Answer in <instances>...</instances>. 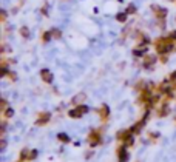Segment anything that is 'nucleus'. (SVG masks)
I'll return each mask as SVG.
<instances>
[{
	"label": "nucleus",
	"instance_id": "1a4fd4ad",
	"mask_svg": "<svg viewBox=\"0 0 176 162\" xmlns=\"http://www.w3.org/2000/svg\"><path fill=\"white\" fill-rule=\"evenodd\" d=\"M22 34H23V36H28V29L23 28V29H22Z\"/></svg>",
	"mask_w": 176,
	"mask_h": 162
},
{
	"label": "nucleus",
	"instance_id": "423d86ee",
	"mask_svg": "<svg viewBox=\"0 0 176 162\" xmlns=\"http://www.w3.org/2000/svg\"><path fill=\"white\" fill-rule=\"evenodd\" d=\"M48 117H49V114H48V113H43V114H42V117H40V121H39V123H45V122L48 121Z\"/></svg>",
	"mask_w": 176,
	"mask_h": 162
},
{
	"label": "nucleus",
	"instance_id": "7ed1b4c3",
	"mask_svg": "<svg viewBox=\"0 0 176 162\" xmlns=\"http://www.w3.org/2000/svg\"><path fill=\"white\" fill-rule=\"evenodd\" d=\"M99 113H101L102 119H107V117H108L110 110H108V107H107V105H102V107H101V111H99Z\"/></svg>",
	"mask_w": 176,
	"mask_h": 162
},
{
	"label": "nucleus",
	"instance_id": "f03ea898",
	"mask_svg": "<svg viewBox=\"0 0 176 162\" xmlns=\"http://www.w3.org/2000/svg\"><path fill=\"white\" fill-rule=\"evenodd\" d=\"M40 76H42V79L45 80L46 83H51V80H53V76H51V73H49L48 69H42V71H40Z\"/></svg>",
	"mask_w": 176,
	"mask_h": 162
},
{
	"label": "nucleus",
	"instance_id": "6e6552de",
	"mask_svg": "<svg viewBox=\"0 0 176 162\" xmlns=\"http://www.w3.org/2000/svg\"><path fill=\"white\" fill-rule=\"evenodd\" d=\"M131 13H134V5H130L127 9V14H131Z\"/></svg>",
	"mask_w": 176,
	"mask_h": 162
},
{
	"label": "nucleus",
	"instance_id": "f257e3e1",
	"mask_svg": "<svg viewBox=\"0 0 176 162\" xmlns=\"http://www.w3.org/2000/svg\"><path fill=\"white\" fill-rule=\"evenodd\" d=\"M85 111H88V108H87L85 105H79V107H76L74 110L70 111V116H71V117H80Z\"/></svg>",
	"mask_w": 176,
	"mask_h": 162
},
{
	"label": "nucleus",
	"instance_id": "0eeeda50",
	"mask_svg": "<svg viewBox=\"0 0 176 162\" xmlns=\"http://www.w3.org/2000/svg\"><path fill=\"white\" fill-rule=\"evenodd\" d=\"M51 37H53V32H49V31H48V32H45V36H43V40L46 42V40L51 39Z\"/></svg>",
	"mask_w": 176,
	"mask_h": 162
},
{
	"label": "nucleus",
	"instance_id": "9d476101",
	"mask_svg": "<svg viewBox=\"0 0 176 162\" xmlns=\"http://www.w3.org/2000/svg\"><path fill=\"white\" fill-rule=\"evenodd\" d=\"M5 114H6V116H11V114H13V110H6V113H5Z\"/></svg>",
	"mask_w": 176,
	"mask_h": 162
},
{
	"label": "nucleus",
	"instance_id": "39448f33",
	"mask_svg": "<svg viewBox=\"0 0 176 162\" xmlns=\"http://www.w3.org/2000/svg\"><path fill=\"white\" fill-rule=\"evenodd\" d=\"M116 19H118L119 22H125V19H127V13H119V14L116 15Z\"/></svg>",
	"mask_w": 176,
	"mask_h": 162
},
{
	"label": "nucleus",
	"instance_id": "20e7f679",
	"mask_svg": "<svg viewBox=\"0 0 176 162\" xmlns=\"http://www.w3.org/2000/svg\"><path fill=\"white\" fill-rule=\"evenodd\" d=\"M156 62V57H153V56H148L147 59H145V67H151L153 63Z\"/></svg>",
	"mask_w": 176,
	"mask_h": 162
}]
</instances>
